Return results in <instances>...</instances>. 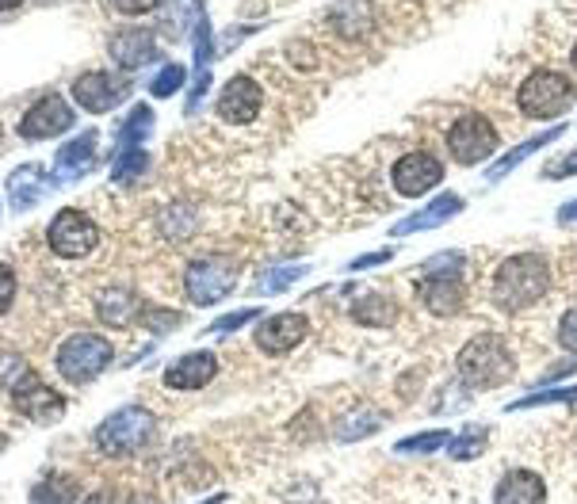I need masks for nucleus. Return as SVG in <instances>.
<instances>
[{
  "instance_id": "nucleus-43",
  "label": "nucleus",
  "mask_w": 577,
  "mask_h": 504,
  "mask_svg": "<svg viewBox=\"0 0 577 504\" xmlns=\"http://www.w3.org/2000/svg\"><path fill=\"white\" fill-rule=\"evenodd\" d=\"M8 447V436H4V432H0V451H4Z\"/></svg>"
},
{
  "instance_id": "nucleus-44",
  "label": "nucleus",
  "mask_w": 577,
  "mask_h": 504,
  "mask_svg": "<svg viewBox=\"0 0 577 504\" xmlns=\"http://www.w3.org/2000/svg\"><path fill=\"white\" fill-rule=\"evenodd\" d=\"M570 62H574V69H577V47H574V54H570Z\"/></svg>"
},
{
  "instance_id": "nucleus-37",
  "label": "nucleus",
  "mask_w": 577,
  "mask_h": 504,
  "mask_svg": "<svg viewBox=\"0 0 577 504\" xmlns=\"http://www.w3.org/2000/svg\"><path fill=\"white\" fill-rule=\"evenodd\" d=\"M12 299H16V272L8 264H0V314H8Z\"/></svg>"
},
{
  "instance_id": "nucleus-34",
  "label": "nucleus",
  "mask_w": 577,
  "mask_h": 504,
  "mask_svg": "<svg viewBox=\"0 0 577 504\" xmlns=\"http://www.w3.org/2000/svg\"><path fill=\"white\" fill-rule=\"evenodd\" d=\"M570 177H577V150L563 153V158L544 164V180H570Z\"/></svg>"
},
{
  "instance_id": "nucleus-27",
  "label": "nucleus",
  "mask_w": 577,
  "mask_h": 504,
  "mask_svg": "<svg viewBox=\"0 0 577 504\" xmlns=\"http://www.w3.org/2000/svg\"><path fill=\"white\" fill-rule=\"evenodd\" d=\"M486 447H489V432L478 429V424H470V429H463L459 436H452V443H447V455H452L455 463H470V458H478Z\"/></svg>"
},
{
  "instance_id": "nucleus-3",
  "label": "nucleus",
  "mask_w": 577,
  "mask_h": 504,
  "mask_svg": "<svg viewBox=\"0 0 577 504\" xmlns=\"http://www.w3.org/2000/svg\"><path fill=\"white\" fill-rule=\"evenodd\" d=\"M425 280H421L417 294L421 302H425L428 314L436 317H455L463 310V294H467V286H463V256L459 252H441V256L425 260Z\"/></svg>"
},
{
  "instance_id": "nucleus-8",
  "label": "nucleus",
  "mask_w": 577,
  "mask_h": 504,
  "mask_svg": "<svg viewBox=\"0 0 577 504\" xmlns=\"http://www.w3.org/2000/svg\"><path fill=\"white\" fill-rule=\"evenodd\" d=\"M115 347L97 333H77L58 347V375L65 382H89L111 363Z\"/></svg>"
},
{
  "instance_id": "nucleus-4",
  "label": "nucleus",
  "mask_w": 577,
  "mask_h": 504,
  "mask_svg": "<svg viewBox=\"0 0 577 504\" xmlns=\"http://www.w3.org/2000/svg\"><path fill=\"white\" fill-rule=\"evenodd\" d=\"M153 432H158V421H153L150 410H142V405H123V410H115L92 432V443L100 447V455L126 458V455H138V451L153 440Z\"/></svg>"
},
{
  "instance_id": "nucleus-35",
  "label": "nucleus",
  "mask_w": 577,
  "mask_h": 504,
  "mask_svg": "<svg viewBox=\"0 0 577 504\" xmlns=\"http://www.w3.org/2000/svg\"><path fill=\"white\" fill-rule=\"evenodd\" d=\"M558 344L566 347L570 355H577V306H570L558 321Z\"/></svg>"
},
{
  "instance_id": "nucleus-26",
  "label": "nucleus",
  "mask_w": 577,
  "mask_h": 504,
  "mask_svg": "<svg viewBox=\"0 0 577 504\" xmlns=\"http://www.w3.org/2000/svg\"><path fill=\"white\" fill-rule=\"evenodd\" d=\"M150 130H153V111L145 103H138L131 115H126V123L119 127V150H138L150 138Z\"/></svg>"
},
{
  "instance_id": "nucleus-13",
  "label": "nucleus",
  "mask_w": 577,
  "mask_h": 504,
  "mask_svg": "<svg viewBox=\"0 0 577 504\" xmlns=\"http://www.w3.org/2000/svg\"><path fill=\"white\" fill-rule=\"evenodd\" d=\"M73 127V108L62 100V95H42L39 103L23 115L20 138L23 142H42V138H58Z\"/></svg>"
},
{
  "instance_id": "nucleus-22",
  "label": "nucleus",
  "mask_w": 577,
  "mask_h": 504,
  "mask_svg": "<svg viewBox=\"0 0 577 504\" xmlns=\"http://www.w3.org/2000/svg\"><path fill=\"white\" fill-rule=\"evenodd\" d=\"M566 130H570V127H550V130H544V134H536V138H528V142H520V145H516V150L505 153V161H497L494 169H489V180H494V184H497V180H505L513 169H520L524 158H532V153H539V150H544V145L558 142V138H563Z\"/></svg>"
},
{
  "instance_id": "nucleus-2",
  "label": "nucleus",
  "mask_w": 577,
  "mask_h": 504,
  "mask_svg": "<svg viewBox=\"0 0 577 504\" xmlns=\"http://www.w3.org/2000/svg\"><path fill=\"white\" fill-rule=\"evenodd\" d=\"M459 382L467 390H502L516 379V352L509 347V341L497 333H478L463 344L459 360Z\"/></svg>"
},
{
  "instance_id": "nucleus-32",
  "label": "nucleus",
  "mask_w": 577,
  "mask_h": 504,
  "mask_svg": "<svg viewBox=\"0 0 577 504\" xmlns=\"http://www.w3.org/2000/svg\"><path fill=\"white\" fill-rule=\"evenodd\" d=\"M306 275V264H291V268H275V272H264L261 283H256V294H283L291 283H298Z\"/></svg>"
},
{
  "instance_id": "nucleus-5",
  "label": "nucleus",
  "mask_w": 577,
  "mask_h": 504,
  "mask_svg": "<svg viewBox=\"0 0 577 504\" xmlns=\"http://www.w3.org/2000/svg\"><path fill=\"white\" fill-rule=\"evenodd\" d=\"M516 103L528 119H558L574 103V81L555 69H536L516 92Z\"/></svg>"
},
{
  "instance_id": "nucleus-6",
  "label": "nucleus",
  "mask_w": 577,
  "mask_h": 504,
  "mask_svg": "<svg viewBox=\"0 0 577 504\" xmlns=\"http://www.w3.org/2000/svg\"><path fill=\"white\" fill-rule=\"evenodd\" d=\"M237 260L230 256H203V260H192L184 272V291L195 306H214L222 302L230 291L237 286Z\"/></svg>"
},
{
  "instance_id": "nucleus-1",
  "label": "nucleus",
  "mask_w": 577,
  "mask_h": 504,
  "mask_svg": "<svg viewBox=\"0 0 577 504\" xmlns=\"http://www.w3.org/2000/svg\"><path fill=\"white\" fill-rule=\"evenodd\" d=\"M550 291V264L544 252H516L505 256L502 268L494 272V306L505 314H520V310L536 306Z\"/></svg>"
},
{
  "instance_id": "nucleus-14",
  "label": "nucleus",
  "mask_w": 577,
  "mask_h": 504,
  "mask_svg": "<svg viewBox=\"0 0 577 504\" xmlns=\"http://www.w3.org/2000/svg\"><path fill=\"white\" fill-rule=\"evenodd\" d=\"M306 333H310L306 314H295V310L291 314H272L256 325V347L269 355H287L291 347L306 341Z\"/></svg>"
},
{
  "instance_id": "nucleus-38",
  "label": "nucleus",
  "mask_w": 577,
  "mask_h": 504,
  "mask_svg": "<svg viewBox=\"0 0 577 504\" xmlns=\"http://www.w3.org/2000/svg\"><path fill=\"white\" fill-rule=\"evenodd\" d=\"M111 8L123 12V16H142V12H153L158 0H111Z\"/></svg>"
},
{
  "instance_id": "nucleus-17",
  "label": "nucleus",
  "mask_w": 577,
  "mask_h": 504,
  "mask_svg": "<svg viewBox=\"0 0 577 504\" xmlns=\"http://www.w3.org/2000/svg\"><path fill=\"white\" fill-rule=\"evenodd\" d=\"M214 375H219V360H214L211 352H188L169 363L165 386L169 390H203V386H211Z\"/></svg>"
},
{
  "instance_id": "nucleus-21",
  "label": "nucleus",
  "mask_w": 577,
  "mask_h": 504,
  "mask_svg": "<svg viewBox=\"0 0 577 504\" xmlns=\"http://www.w3.org/2000/svg\"><path fill=\"white\" fill-rule=\"evenodd\" d=\"M111 58L123 69H142L158 58V42H153L150 31H123L111 39Z\"/></svg>"
},
{
  "instance_id": "nucleus-23",
  "label": "nucleus",
  "mask_w": 577,
  "mask_h": 504,
  "mask_svg": "<svg viewBox=\"0 0 577 504\" xmlns=\"http://www.w3.org/2000/svg\"><path fill=\"white\" fill-rule=\"evenodd\" d=\"M352 317H356L360 325H375V329L394 325V321H398V302L386 299V294H378V291H367L352 302Z\"/></svg>"
},
{
  "instance_id": "nucleus-19",
  "label": "nucleus",
  "mask_w": 577,
  "mask_h": 504,
  "mask_svg": "<svg viewBox=\"0 0 577 504\" xmlns=\"http://www.w3.org/2000/svg\"><path fill=\"white\" fill-rule=\"evenodd\" d=\"M463 211V199L452 195V191H444V195H436L433 203L425 206V211L409 214V219L394 222V238H409V233H421V230H441L444 222H452L455 214Z\"/></svg>"
},
{
  "instance_id": "nucleus-28",
  "label": "nucleus",
  "mask_w": 577,
  "mask_h": 504,
  "mask_svg": "<svg viewBox=\"0 0 577 504\" xmlns=\"http://www.w3.org/2000/svg\"><path fill=\"white\" fill-rule=\"evenodd\" d=\"M203 20H206V16H203V4H200V0H172V4H169V16H165L169 28L180 31V34L195 31Z\"/></svg>"
},
{
  "instance_id": "nucleus-15",
  "label": "nucleus",
  "mask_w": 577,
  "mask_h": 504,
  "mask_svg": "<svg viewBox=\"0 0 577 504\" xmlns=\"http://www.w3.org/2000/svg\"><path fill=\"white\" fill-rule=\"evenodd\" d=\"M261 108H264V92L253 77H234V81H226V89L219 92V115L234 127L253 123V119L261 115Z\"/></svg>"
},
{
  "instance_id": "nucleus-36",
  "label": "nucleus",
  "mask_w": 577,
  "mask_h": 504,
  "mask_svg": "<svg viewBox=\"0 0 577 504\" xmlns=\"http://www.w3.org/2000/svg\"><path fill=\"white\" fill-rule=\"evenodd\" d=\"M378 429V416H352L348 424H341V440H364L367 432H375Z\"/></svg>"
},
{
  "instance_id": "nucleus-29",
  "label": "nucleus",
  "mask_w": 577,
  "mask_h": 504,
  "mask_svg": "<svg viewBox=\"0 0 577 504\" xmlns=\"http://www.w3.org/2000/svg\"><path fill=\"white\" fill-rule=\"evenodd\" d=\"M145 169H150V153H145L142 145H138V150H119L115 169H111V180H115V184H134Z\"/></svg>"
},
{
  "instance_id": "nucleus-20",
  "label": "nucleus",
  "mask_w": 577,
  "mask_h": 504,
  "mask_svg": "<svg viewBox=\"0 0 577 504\" xmlns=\"http://www.w3.org/2000/svg\"><path fill=\"white\" fill-rule=\"evenodd\" d=\"M8 203H12L16 214H28L42 195H47V172L39 164H23L8 177Z\"/></svg>"
},
{
  "instance_id": "nucleus-16",
  "label": "nucleus",
  "mask_w": 577,
  "mask_h": 504,
  "mask_svg": "<svg viewBox=\"0 0 577 504\" xmlns=\"http://www.w3.org/2000/svg\"><path fill=\"white\" fill-rule=\"evenodd\" d=\"M494 504H547V482L536 471L513 466V471L497 477Z\"/></svg>"
},
{
  "instance_id": "nucleus-7",
  "label": "nucleus",
  "mask_w": 577,
  "mask_h": 504,
  "mask_svg": "<svg viewBox=\"0 0 577 504\" xmlns=\"http://www.w3.org/2000/svg\"><path fill=\"white\" fill-rule=\"evenodd\" d=\"M497 145H502V134H497V127L489 123L486 115H478V111L459 115L452 123V130H447V153H452L459 164H467V169L494 158Z\"/></svg>"
},
{
  "instance_id": "nucleus-24",
  "label": "nucleus",
  "mask_w": 577,
  "mask_h": 504,
  "mask_svg": "<svg viewBox=\"0 0 577 504\" xmlns=\"http://www.w3.org/2000/svg\"><path fill=\"white\" fill-rule=\"evenodd\" d=\"M77 497H81V485L69 474H47L31 490V504H77Z\"/></svg>"
},
{
  "instance_id": "nucleus-11",
  "label": "nucleus",
  "mask_w": 577,
  "mask_h": 504,
  "mask_svg": "<svg viewBox=\"0 0 577 504\" xmlns=\"http://www.w3.org/2000/svg\"><path fill=\"white\" fill-rule=\"evenodd\" d=\"M391 184L398 195H406V199L425 195V191L444 184V161H436L428 150H413V153H406V158L394 161Z\"/></svg>"
},
{
  "instance_id": "nucleus-12",
  "label": "nucleus",
  "mask_w": 577,
  "mask_h": 504,
  "mask_svg": "<svg viewBox=\"0 0 577 504\" xmlns=\"http://www.w3.org/2000/svg\"><path fill=\"white\" fill-rule=\"evenodd\" d=\"M131 95V81L119 73H108V69H97V73H84L73 81V100L81 103L92 115H103V111L119 108V103Z\"/></svg>"
},
{
  "instance_id": "nucleus-31",
  "label": "nucleus",
  "mask_w": 577,
  "mask_h": 504,
  "mask_svg": "<svg viewBox=\"0 0 577 504\" xmlns=\"http://www.w3.org/2000/svg\"><path fill=\"white\" fill-rule=\"evenodd\" d=\"M536 405H577V386L536 390V394H528V397H520V402H513L509 413H516V410H536Z\"/></svg>"
},
{
  "instance_id": "nucleus-25",
  "label": "nucleus",
  "mask_w": 577,
  "mask_h": 504,
  "mask_svg": "<svg viewBox=\"0 0 577 504\" xmlns=\"http://www.w3.org/2000/svg\"><path fill=\"white\" fill-rule=\"evenodd\" d=\"M131 310H134V294L126 291V286H103L97 294V314L108 321V325L131 321Z\"/></svg>"
},
{
  "instance_id": "nucleus-9",
  "label": "nucleus",
  "mask_w": 577,
  "mask_h": 504,
  "mask_svg": "<svg viewBox=\"0 0 577 504\" xmlns=\"http://www.w3.org/2000/svg\"><path fill=\"white\" fill-rule=\"evenodd\" d=\"M8 394H12L16 410H20L23 416H31V421H39V424H50L65 413V397L54 394V390L34 375L31 367H20V375L8 379Z\"/></svg>"
},
{
  "instance_id": "nucleus-10",
  "label": "nucleus",
  "mask_w": 577,
  "mask_h": 504,
  "mask_svg": "<svg viewBox=\"0 0 577 504\" xmlns=\"http://www.w3.org/2000/svg\"><path fill=\"white\" fill-rule=\"evenodd\" d=\"M47 241H50V249H54L58 256L81 260V256H89V252H97L100 230H97V222H92L89 214L69 206V211L54 214V222H50V230H47Z\"/></svg>"
},
{
  "instance_id": "nucleus-42",
  "label": "nucleus",
  "mask_w": 577,
  "mask_h": 504,
  "mask_svg": "<svg viewBox=\"0 0 577 504\" xmlns=\"http://www.w3.org/2000/svg\"><path fill=\"white\" fill-rule=\"evenodd\" d=\"M23 0H0V12H12V8H20Z\"/></svg>"
},
{
  "instance_id": "nucleus-18",
  "label": "nucleus",
  "mask_w": 577,
  "mask_h": 504,
  "mask_svg": "<svg viewBox=\"0 0 577 504\" xmlns=\"http://www.w3.org/2000/svg\"><path fill=\"white\" fill-rule=\"evenodd\" d=\"M92 161H97V130L73 138V142H65L62 150H58V158H54V184L81 180L84 172L92 169Z\"/></svg>"
},
{
  "instance_id": "nucleus-39",
  "label": "nucleus",
  "mask_w": 577,
  "mask_h": 504,
  "mask_svg": "<svg viewBox=\"0 0 577 504\" xmlns=\"http://www.w3.org/2000/svg\"><path fill=\"white\" fill-rule=\"evenodd\" d=\"M261 310H237V314H230V317H222V321H214V333H230V329H237V325H245V321H253Z\"/></svg>"
},
{
  "instance_id": "nucleus-30",
  "label": "nucleus",
  "mask_w": 577,
  "mask_h": 504,
  "mask_svg": "<svg viewBox=\"0 0 577 504\" xmlns=\"http://www.w3.org/2000/svg\"><path fill=\"white\" fill-rule=\"evenodd\" d=\"M447 443H452V432L436 429V432H417V436L394 443V451H398V455H433V451L447 447Z\"/></svg>"
},
{
  "instance_id": "nucleus-40",
  "label": "nucleus",
  "mask_w": 577,
  "mask_h": 504,
  "mask_svg": "<svg viewBox=\"0 0 577 504\" xmlns=\"http://www.w3.org/2000/svg\"><path fill=\"white\" fill-rule=\"evenodd\" d=\"M394 256V252H372V256H356V260H352V264H348V272H364V268H375V264H386V260H391Z\"/></svg>"
},
{
  "instance_id": "nucleus-41",
  "label": "nucleus",
  "mask_w": 577,
  "mask_h": 504,
  "mask_svg": "<svg viewBox=\"0 0 577 504\" xmlns=\"http://www.w3.org/2000/svg\"><path fill=\"white\" fill-rule=\"evenodd\" d=\"M558 222H563V225H577V199H574V203L558 206Z\"/></svg>"
},
{
  "instance_id": "nucleus-33",
  "label": "nucleus",
  "mask_w": 577,
  "mask_h": 504,
  "mask_svg": "<svg viewBox=\"0 0 577 504\" xmlns=\"http://www.w3.org/2000/svg\"><path fill=\"white\" fill-rule=\"evenodd\" d=\"M184 81H188V69H184V65H165L158 77H153L150 92L158 95V100H165V95L180 92V84H184Z\"/></svg>"
}]
</instances>
